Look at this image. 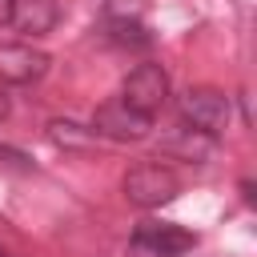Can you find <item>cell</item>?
I'll use <instances>...</instances> for the list:
<instances>
[{
    "instance_id": "6da1fadb",
    "label": "cell",
    "mask_w": 257,
    "mask_h": 257,
    "mask_svg": "<svg viewBox=\"0 0 257 257\" xmlns=\"http://www.w3.org/2000/svg\"><path fill=\"white\" fill-rule=\"evenodd\" d=\"M181 193V181L169 165L161 161H141L124 173V197L137 205V209H161L169 205L173 197Z\"/></svg>"
},
{
    "instance_id": "7a4b0ae2",
    "label": "cell",
    "mask_w": 257,
    "mask_h": 257,
    "mask_svg": "<svg viewBox=\"0 0 257 257\" xmlns=\"http://www.w3.org/2000/svg\"><path fill=\"white\" fill-rule=\"evenodd\" d=\"M120 100L133 112H141V116L153 120L165 108V100H169V76H165V68L161 64H137L124 76V84H120Z\"/></svg>"
},
{
    "instance_id": "3957f363",
    "label": "cell",
    "mask_w": 257,
    "mask_h": 257,
    "mask_svg": "<svg viewBox=\"0 0 257 257\" xmlns=\"http://www.w3.org/2000/svg\"><path fill=\"white\" fill-rule=\"evenodd\" d=\"M229 112H233V104H229V96L217 92V88H189V92L181 96V116H185V124L197 128V133L217 137V133L229 124Z\"/></svg>"
},
{
    "instance_id": "277c9868",
    "label": "cell",
    "mask_w": 257,
    "mask_h": 257,
    "mask_svg": "<svg viewBox=\"0 0 257 257\" xmlns=\"http://www.w3.org/2000/svg\"><path fill=\"white\" fill-rule=\"evenodd\" d=\"M92 133L96 137H112V141H145L153 133V120L141 116V112H133L124 100H108V104L96 108Z\"/></svg>"
},
{
    "instance_id": "5b68a950",
    "label": "cell",
    "mask_w": 257,
    "mask_h": 257,
    "mask_svg": "<svg viewBox=\"0 0 257 257\" xmlns=\"http://www.w3.org/2000/svg\"><path fill=\"white\" fill-rule=\"evenodd\" d=\"M48 72V56L32 44H0V80L4 84H32Z\"/></svg>"
},
{
    "instance_id": "8992f818",
    "label": "cell",
    "mask_w": 257,
    "mask_h": 257,
    "mask_svg": "<svg viewBox=\"0 0 257 257\" xmlns=\"http://www.w3.org/2000/svg\"><path fill=\"white\" fill-rule=\"evenodd\" d=\"M133 237H141L145 245H153V249L165 253V257H181V253H189V249L197 245V237H193L189 229L169 225V221H141Z\"/></svg>"
},
{
    "instance_id": "52a82bcc",
    "label": "cell",
    "mask_w": 257,
    "mask_h": 257,
    "mask_svg": "<svg viewBox=\"0 0 257 257\" xmlns=\"http://www.w3.org/2000/svg\"><path fill=\"white\" fill-rule=\"evenodd\" d=\"M60 20V4L56 0H16L12 4V24L24 36H48Z\"/></svg>"
},
{
    "instance_id": "ba28073f",
    "label": "cell",
    "mask_w": 257,
    "mask_h": 257,
    "mask_svg": "<svg viewBox=\"0 0 257 257\" xmlns=\"http://www.w3.org/2000/svg\"><path fill=\"white\" fill-rule=\"evenodd\" d=\"M161 149L173 153V157H185V161H205L213 153V137L197 133V128H177V133H169L161 141Z\"/></svg>"
},
{
    "instance_id": "9c48e42d",
    "label": "cell",
    "mask_w": 257,
    "mask_h": 257,
    "mask_svg": "<svg viewBox=\"0 0 257 257\" xmlns=\"http://www.w3.org/2000/svg\"><path fill=\"white\" fill-rule=\"evenodd\" d=\"M104 28H108V40L120 44V48H149L153 44V32L133 16H108Z\"/></svg>"
},
{
    "instance_id": "30bf717a",
    "label": "cell",
    "mask_w": 257,
    "mask_h": 257,
    "mask_svg": "<svg viewBox=\"0 0 257 257\" xmlns=\"http://www.w3.org/2000/svg\"><path fill=\"white\" fill-rule=\"evenodd\" d=\"M48 141L60 145V149H88L96 141V133L84 128V124H76V120H52L48 124Z\"/></svg>"
},
{
    "instance_id": "8fae6325",
    "label": "cell",
    "mask_w": 257,
    "mask_h": 257,
    "mask_svg": "<svg viewBox=\"0 0 257 257\" xmlns=\"http://www.w3.org/2000/svg\"><path fill=\"white\" fill-rule=\"evenodd\" d=\"M128 257H165V253H157L153 245H145L141 237H133V241H128Z\"/></svg>"
},
{
    "instance_id": "7c38bea8",
    "label": "cell",
    "mask_w": 257,
    "mask_h": 257,
    "mask_svg": "<svg viewBox=\"0 0 257 257\" xmlns=\"http://www.w3.org/2000/svg\"><path fill=\"white\" fill-rule=\"evenodd\" d=\"M12 4H16V0H0V28L12 24Z\"/></svg>"
},
{
    "instance_id": "4fadbf2b",
    "label": "cell",
    "mask_w": 257,
    "mask_h": 257,
    "mask_svg": "<svg viewBox=\"0 0 257 257\" xmlns=\"http://www.w3.org/2000/svg\"><path fill=\"white\" fill-rule=\"evenodd\" d=\"M4 116H8V96L0 92V120H4Z\"/></svg>"
},
{
    "instance_id": "5bb4252c",
    "label": "cell",
    "mask_w": 257,
    "mask_h": 257,
    "mask_svg": "<svg viewBox=\"0 0 257 257\" xmlns=\"http://www.w3.org/2000/svg\"><path fill=\"white\" fill-rule=\"evenodd\" d=\"M0 257H8V253H4V249H0Z\"/></svg>"
}]
</instances>
